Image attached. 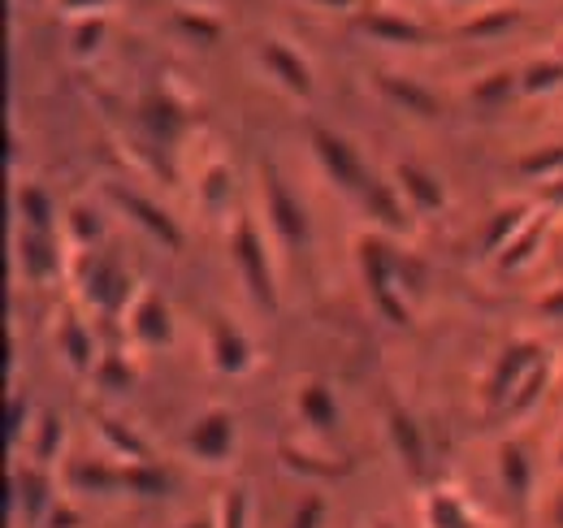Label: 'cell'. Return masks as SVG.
<instances>
[{
	"label": "cell",
	"mask_w": 563,
	"mask_h": 528,
	"mask_svg": "<svg viewBox=\"0 0 563 528\" xmlns=\"http://www.w3.org/2000/svg\"><path fill=\"white\" fill-rule=\"evenodd\" d=\"M555 463H560V472H563V438H560V447H555Z\"/></svg>",
	"instance_id": "816d5d0a"
},
{
	"label": "cell",
	"mask_w": 563,
	"mask_h": 528,
	"mask_svg": "<svg viewBox=\"0 0 563 528\" xmlns=\"http://www.w3.org/2000/svg\"><path fill=\"white\" fill-rule=\"evenodd\" d=\"M62 498V476L57 468H44L35 460H22L9 468V503L22 507V520L26 525H44L48 507Z\"/></svg>",
	"instance_id": "5b68a950"
},
{
	"label": "cell",
	"mask_w": 563,
	"mask_h": 528,
	"mask_svg": "<svg viewBox=\"0 0 563 528\" xmlns=\"http://www.w3.org/2000/svg\"><path fill=\"white\" fill-rule=\"evenodd\" d=\"M53 4H57V13H66L70 22H78V18H104V9L113 0H53Z\"/></svg>",
	"instance_id": "ee69618b"
},
{
	"label": "cell",
	"mask_w": 563,
	"mask_h": 528,
	"mask_svg": "<svg viewBox=\"0 0 563 528\" xmlns=\"http://www.w3.org/2000/svg\"><path fill=\"white\" fill-rule=\"evenodd\" d=\"M35 416H40V411H31V398L18 395V391L9 395V403H4V438H9V447H13V451H18V447H26Z\"/></svg>",
	"instance_id": "74e56055"
},
{
	"label": "cell",
	"mask_w": 563,
	"mask_h": 528,
	"mask_svg": "<svg viewBox=\"0 0 563 528\" xmlns=\"http://www.w3.org/2000/svg\"><path fill=\"white\" fill-rule=\"evenodd\" d=\"M165 490H169V476L152 460L122 463V494H131V498H161Z\"/></svg>",
	"instance_id": "d590c367"
},
{
	"label": "cell",
	"mask_w": 563,
	"mask_h": 528,
	"mask_svg": "<svg viewBox=\"0 0 563 528\" xmlns=\"http://www.w3.org/2000/svg\"><path fill=\"white\" fill-rule=\"evenodd\" d=\"M91 382L104 395H126L135 386V364L126 360V351H100V360L91 369Z\"/></svg>",
	"instance_id": "1f68e13d"
},
{
	"label": "cell",
	"mask_w": 563,
	"mask_h": 528,
	"mask_svg": "<svg viewBox=\"0 0 563 528\" xmlns=\"http://www.w3.org/2000/svg\"><path fill=\"white\" fill-rule=\"evenodd\" d=\"M360 204H364V212H368V221H373V230L377 234H408L412 230V208L404 204L399 196V187L395 183H386V178H368V187L360 191Z\"/></svg>",
	"instance_id": "2e32d148"
},
{
	"label": "cell",
	"mask_w": 563,
	"mask_h": 528,
	"mask_svg": "<svg viewBox=\"0 0 563 528\" xmlns=\"http://www.w3.org/2000/svg\"><path fill=\"white\" fill-rule=\"evenodd\" d=\"M96 433H100V447H104L109 460H118V463L147 460V442H143L131 425H122V420H113V416H100V420H96Z\"/></svg>",
	"instance_id": "83f0119b"
},
{
	"label": "cell",
	"mask_w": 563,
	"mask_h": 528,
	"mask_svg": "<svg viewBox=\"0 0 563 528\" xmlns=\"http://www.w3.org/2000/svg\"><path fill=\"white\" fill-rule=\"evenodd\" d=\"M109 199L126 212L131 226H140L143 234H147L152 243H161L165 252H178V248H183V230H178V221H174L161 204H152V199L140 196V191H122V187H109Z\"/></svg>",
	"instance_id": "5bb4252c"
},
{
	"label": "cell",
	"mask_w": 563,
	"mask_h": 528,
	"mask_svg": "<svg viewBox=\"0 0 563 528\" xmlns=\"http://www.w3.org/2000/svg\"><path fill=\"white\" fill-rule=\"evenodd\" d=\"M13 208H18V217H22V230H62V208H57V199L48 196L44 187H35V183H22L18 191H13Z\"/></svg>",
	"instance_id": "cb8c5ba5"
},
{
	"label": "cell",
	"mask_w": 563,
	"mask_h": 528,
	"mask_svg": "<svg viewBox=\"0 0 563 528\" xmlns=\"http://www.w3.org/2000/svg\"><path fill=\"white\" fill-rule=\"evenodd\" d=\"M555 382H560V391H563V369H560V377H555Z\"/></svg>",
	"instance_id": "db71d44e"
},
{
	"label": "cell",
	"mask_w": 563,
	"mask_h": 528,
	"mask_svg": "<svg viewBox=\"0 0 563 528\" xmlns=\"http://www.w3.org/2000/svg\"><path fill=\"white\" fill-rule=\"evenodd\" d=\"M230 261L239 268V282L247 286V295L274 312L278 308V273H274V256H269V243H265V230L256 226V217H234Z\"/></svg>",
	"instance_id": "7a4b0ae2"
},
{
	"label": "cell",
	"mask_w": 563,
	"mask_h": 528,
	"mask_svg": "<svg viewBox=\"0 0 563 528\" xmlns=\"http://www.w3.org/2000/svg\"><path fill=\"white\" fill-rule=\"evenodd\" d=\"M183 9H217V0H183Z\"/></svg>",
	"instance_id": "f907efd6"
},
{
	"label": "cell",
	"mask_w": 563,
	"mask_h": 528,
	"mask_svg": "<svg viewBox=\"0 0 563 528\" xmlns=\"http://www.w3.org/2000/svg\"><path fill=\"white\" fill-rule=\"evenodd\" d=\"M325 516H330V503L321 494H303L290 512V525L286 528H325Z\"/></svg>",
	"instance_id": "b9f144b4"
},
{
	"label": "cell",
	"mask_w": 563,
	"mask_h": 528,
	"mask_svg": "<svg viewBox=\"0 0 563 528\" xmlns=\"http://www.w3.org/2000/svg\"><path fill=\"white\" fill-rule=\"evenodd\" d=\"M542 239H547V217L538 212V217H533V221H529V226H525V230L503 248L498 264H503V268H511V273H516V268H529L533 256H538V248H542Z\"/></svg>",
	"instance_id": "e575fe53"
},
{
	"label": "cell",
	"mask_w": 563,
	"mask_h": 528,
	"mask_svg": "<svg viewBox=\"0 0 563 528\" xmlns=\"http://www.w3.org/2000/svg\"><path fill=\"white\" fill-rule=\"evenodd\" d=\"M261 199H265V230L282 248H308V212L274 169L261 174Z\"/></svg>",
	"instance_id": "9c48e42d"
},
{
	"label": "cell",
	"mask_w": 563,
	"mask_h": 528,
	"mask_svg": "<svg viewBox=\"0 0 563 528\" xmlns=\"http://www.w3.org/2000/svg\"><path fill=\"white\" fill-rule=\"evenodd\" d=\"M360 26H364V35H373L377 44H390V48H417L429 35L417 18L395 13V9H373V13L360 18Z\"/></svg>",
	"instance_id": "ffe728a7"
},
{
	"label": "cell",
	"mask_w": 563,
	"mask_h": 528,
	"mask_svg": "<svg viewBox=\"0 0 563 528\" xmlns=\"http://www.w3.org/2000/svg\"><path fill=\"white\" fill-rule=\"evenodd\" d=\"M538 312L547 317V321H555V326H563V286H555L542 304H538Z\"/></svg>",
	"instance_id": "f6af8a7d"
},
{
	"label": "cell",
	"mask_w": 563,
	"mask_h": 528,
	"mask_svg": "<svg viewBox=\"0 0 563 528\" xmlns=\"http://www.w3.org/2000/svg\"><path fill=\"white\" fill-rule=\"evenodd\" d=\"M312 9H321V13H352L360 0H308Z\"/></svg>",
	"instance_id": "bcb514c9"
},
{
	"label": "cell",
	"mask_w": 563,
	"mask_h": 528,
	"mask_svg": "<svg viewBox=\"0 0 563 528\" xmlns=\"http://www.w3.org/2000/svg\"><path fill=\"white\" fill-rule=\"evenodd\" d=\"M205 355H209V369L221 377H247L256 369V346L247 330L221 312H212L205 326Z\"/></svg>",
	"instance_id": "52a82bcc"
},
{
	"label": "cell",
	"mask_w": 563,
	"mask_h": 528,
	"mask_svg": "<svg viewBox=\"0 0 563 528\" xmlns=\"http://www.w3.org/2000/svg\"><path fill=\"white\" fill-rule=\"evenodd\" d=\"M538 217V208H529V204H507V208H494L490 217H486V230H482V256L486 261H498L503 256V248L529 226Z\"/></svg>",
	"instance_id": "7402d4cb"
},
{
	"label": "cell",
	"mask_w": 563,
	"mask_h": 528,
	"mask_svg": "<svg viewBox=\"0 0 563 528\" xmlns=\"http://www.w3.org/2000/svg\"><path fill=\"white\" fill-rule=\"evenodd\" d=\"M373 528H390V525H373Z\"/></svg>",
	"instance_id": "11a10c76"
},
{
	"label": "cell",
	"mask_w": 563,
	"mask_h": 528,
	"mask_svg": "<svg viewBox=\"0 0 563 528\" xmlns=\"http://www.w3.org/2000/svg\"><path fill=\"white\" fill-rule=\"evenodd\" d=\"M104 31H109V22L104 18H78L70 31V53L78 62H87V57H96L100 53V44H104Z\"/></svg>",
	"instance_id": "f35d334b"
},
{
	"label": "cell",
	"mask_w": 563,
	"mask_h": 528,
	"mask_svg": "<svg viewBox=\"0 0 563 528\" xmlns=\"http://www.w3.org/2000/svg\"><path fill=\"white\" fill-rule=\"evenodd\" d=\"M386 433H390V447H395V455L408 463V472L412 476H424V433L421 425L408 416V411H390L386 416Z\"/></svg>",
	"instance_id": "d4e9b609"
},
{
	"label": "cell",
	"mask_w": 563,
	"mask_h": 528,
	"mask_svg": "<svg viewBox=\"0 0 563 528\" xmlns=\"http://www.w3.org/2000/svg\"><path fill=\"white\" fill-rule=\"evenodd\" d=\"M520 178L525 183H538V187H551L563 178V143H547V147H533L520 156Z\"/></svg>",
	"instance_id": "836d02e7"
},
{
	"label": "cell",
	"mask_w": 563,
	"mask_h": 528,
	"mask_svg": "<svg viewBox=\"0 0 563 528\" xmlns=\"http://www.w3.org/2000/svg\"><path fill=\"white\" fill-rule=\"evenodd\" d=\"M122 321H126L131 342L143 346V351H161V346L174 342V312H169V304H165L156 290H147V286H140V295L131 299V308H126Z\"/></svg>",
	"instance_id": "7c38bea8"
},
{
	"label": "cell",
	"mask_w": 563,
	"mask_h": 528,
	"mask_svg": "<svg viewBox=\"0 0 563 528\" xmlns=\"http://www.w3.org/2000/svg\"><path fill=\"white\" fill-rule=\"evenodd\" d=\"M74 268L82 273L78 286H82V299H87L96 312H104V317H126V308H131V299L140 295V286L131 282V273H126L122 264L96 248V252H78V256H74Z\"/></svg>",
	"instance_id": "3957f363"
},
{
	"label": "cell",
	"mask_w": 563,
	"mask_h": 528,
	"mask_svg": "<svg viewBox=\"0 0 563 528\" xmlns=\"http://www.w3.org/2000/svg\"><path fill=\"white\" fill-rule=\"evenodd\" d=\"M278 460H282L286 472H295V476H303V481H330V476H339V472H343L330 455H317V451L295 447V442H282Z\"/></svg>",
	"instance_id": "4dcf8cb0"
},
{
	"label": "cell",
	"mask_w": 563,
	"mask_h": 528,
	"mask_svg": "<svg viewBox=\"0 0 563 528\" xmlns=\"http://www.w3.org/2000/svg\"><path fill=\"white\" fill-rule=\"evenodd\" d=\"M421 520L424 528H468L477 520V512L455 490H433V494H424Z\"/></svg>",
	"instance_id": "4316f807"
},
{
	"label": "cell",
	"mask_w": 563,
	"mask_h": 528,
	"mask_svg": "<svg viewBox=\"0 0 563 528\" xmlns=\"http://www.w3.org/2000/svg\"><path fill=\"white\" fill-rule=\"evenodd\" d=\"M212 520H217V528H252V494H247L243 485H230V490L217 498Z\"/></svg>",
	"instance_id": "8d00e7d4"
},
{
	"label": "cell",
	"mask_w": 563,
	"mask_h": 528,
	"mask_svg": "<svg viewBox=\"0 0 563 528\" xmlns=\"http://www.w3.org/2000/svg\"><path fill=\"white\" fill-rule=\"evenodd\" d=\"M377 91H382L395 109H404V113H412V118H421V122H433V118L442 113L438 96H433L424 82L408 78V74H377Z\"/></svg>",
	"instance_id": "d6986e66"
},
{
	"label": "cell",
	"mask_w": 563,
	"mask_h": 528,
	"mask_svg": "<svg viewBox=\"0 0 563 528\" xmlns=\"http://www.w3.org/2000/svg\"><path fill=\"white\" fill-rule=\"evenodd\" d=\"M355 264H360V282H364L368 304L377 308V317L386 326H408L412 321V299L421 290L412 261L404 252H395L386 234L368 230V234L355 239Z\"/></svg>",
	"instance_id": "6da1fadb"
},
{
	"label": "cell",
	"mask_w": 563,
	"mask_h": 528,
	"mask_svg": "<svg viewBox=\"0 0 563 528\" xmlns=\"http://www.w3.org/2000/svg\"><path fill=\"white\" fill-rule=\"evenodd\" d=\"M62 239H66V248H70L74 256H78V252H96L100 239H104L100 212H96L91 204H70V208L62 212Z\"/></svg>",
	"instance_id": "484cf974"
},
{
	"label": "cell",
	"mask_w": 563,
	"mask_h": 528,
	"mask_svg": "<svg viewBox=\"0 0 563 528\" xmlns=\"http://www.w3.org/2000/svg\"><path fill=\"white\" fill-rule=\"evenodd\" d=\"M516 18H520V9H511V4H494V9L473 13V18L464 22V31H468V35H503V31L516 26Z\"/></svg>",
	"instance_id": "ab89813d"
},
{
	"label": "cell",
	"mask_w": 563,
	"mask_h": 528,
	"mask_svg": "<svg viewBox=\"0 0 563 528\" xmlns=\"http://www.w3.org/2000/svg\"><path fill=\"white\" fill-rule=\"evenodd\" d=\"M183 451L187 460L200 463V468H230L234 463V451H239V420L230 407H209L191 420L187 438H183Z\"/></svg>",
	"instance_id": "277c9868"
},
{
	"label": "cell",
	"mask_w": 563,
	"mask_h": 528,
	"mask_svg": "<svg viewBox=\"0 0 563 528\" xmlns=\"http://www.w3.org/2000/svg\"><path fill=\"white\" fill-rule=\"evenodd\" d=\"M451 9H473V13H482V9H494V4H507V0H446Z\"/></svg>",
	"instance_id": "7dc6e473"
},
{
	"label": "cell",
	"mask_w": 563,
	"mask_h": 528,
	"mask_svg": "<svg viewBox=\"0 0 563 528\" xmlns=\"http://www.w3.org/2000/svg\"><path fill=\"white\" fill-rule=\"evenodd\" d=\"M62 490L74 494V498H113V494H122V463L118 460L62 463Z\"/></svg>",
	"instance_id": "9a60e30c"
},
{
	"label": "cell",
	"mask_w": 563,
	"mask_h": 528,
	"mask_svg": "<svg viewBox=\"0 0 563 528\" xmlns=\"http://www.w3.org/2000/svg\"><path fill=\"white\" fill-rule=\"evenodd\" d=\"M308 147H312V156H317V165H321V174L330 178V187H334V191H343V196L355 199L364 187H368V169H364L360 152H355L352 143H347L339 131L317 127L312 139H308Z\"/></svg>",
	"instance_id": "8992f818"
},
{
	"label": "cell",
	"mask_w": 563,
	"mask_h": 528,
	"mask_svg": "<svg viewBox=\"0 0 563 528\" xmlns=\"http://www.w3.org/2000/svg\"><path fill=\"white\" fill-rule=\"evenodd\" d=\"M53 342H57V355H62V364L70 369L74 377H91V369H96V360H100V346H96V338H91V326L66 308L62 312V321H57V330H53Z\"/></svg>",
	"instance_id": "e0dca14e"
},
{
	"label": "cell",
	"mask_w": 563,
	"mask_h": 528,
	"mask_svg": "<svg viewBox=\"0 0 563 528\" xmlns=\"http://www.w3.org/2000/svg\"><path fill=\"white\" fill-rule=\"evenodd\" d=\"M178 528H217V520L212 516H191V520H183Z\"/></svg>",
	"instance_id": "681fc988"
},
{
	"label": "cell",
	"mask_w": 563,
	"mask_h": 528,
	"mask_svg": "<svg viewBox=\"0 0 563 528\" xmlns=\"http://www.w3.org/2000/svg\"><path fill=\"white\" fill-rule=\"evenodd\" d=\"M230 196H234V174H230V165H225V161H209V165L200 169V178H196V199H200V208H205L209 217H221V212L230 208Z\"/></svg>",
	"instance_id": "f1b7e54d"
},
{
	"label": "cell",
	"mask_w": 563,
	"mask_h": 528,
	"mask_svg": "<svg viewBox=\"0 0 563 528\" xmlns=\"http://www.w3.org/2000/svg\"><path fill=\"white\" fill-rule=\"evenodd\" d=\"M22 451H26V460L44 463V468H57V463H62V451H66V420H62L57 411H40Z\"/></svg>",
	"instance_id": "603a6c76"
},
{
	"label": "cell",
	"mask_w": 563,
	"mask_h": 528,
	"mask_svg": "<svg viewBox=\"0 0 563 528\" xmlns=\"http://www.w3.org/2000/svg\"><path fill=\"white\" fill-rule=\"evenodd\" d=\"M390 183L399 187V196L412 208V217L442 212V208H446V187H442V178H438L433 169L417 165V161H399L395 174H390Z\"/></svg>",
	"instance_id": "ac0fdd59"
},
{
	"label": "cell",
	"mask_w": 563,
	"mask_h": 528,
	"mask_svg": "<svg viewBox=\"0 0 563 528\" xmlns=\"http://www.w3.org/2000/svg\"><path fill=\"white\" fill-rule=\"evenodd\" d=\"M256 66H261V74L278 87V91H286V96H295V100H308L312 91H317V78H312V66H308V57L290 44V40H265L261 44V53H256Z\"/></svg>",
	"instance_id": "8fae6325"
},
{
	"label": "cell",
	"mask_w": 563,
	"mask_h": 528,
	"mask_svg": "<svg viewBox=\"0 0 563 528\" xmlns=\"http://www.w3.org/2000/svg\"><path fill=\"white\" fill-rule=\"evenodd\" d=\"M295 416H299V425L308 429V433H317V438H330V433H339V425H343V407H339V398L330 391V382H321V377H303V382H295Z\"/></svg>",
	"instance_id": "4fadbf2b"
},
{
	"label": "cell",
	"mask_w": 563,
	"mask_h": 528,
	"mask_svg": "<svg viewBox=\"0 0 563 528\" xmlns=\"http://www.w3.org/2000/svg\"><path fill=\"white\" fill-rule=\"evenodd\" d=\"M18 268H22V277L31 282V286H53L70 261H66V239H62V230H18Z\"/></svg>",
	"instance_id": "30bf717a"
},
{
	"label": "cell",
	"mask_w": 563,
	"mask_h": 528,
	"mask_svg": "<svg viewBox=\"0 0 563 528\" xmlns=\"http://www.w3.org/2000/svg\"><path fill=\"white\" fill-rule=\"evenodd\" d=\"M468 528H490V525H486V520H473V525H468Z\"/></svg>",
	"instance_id": "f5cc1de1"
},
{
	"label": "cell",
	"mask_w": 563,
	"mask_h": 528,
	"mask_svg": "<svg viewBox=\"0 0 563 528\" xmlns=\"http://www.w3.org/2000/svg\"><path fill=\"white\" fill-rule=\"evenodd\" d=\"M511 91H520V74H511V69H494L486 74L477 87H473V96L482 100V105H494V100H507Z\"/></svg>",
	"instance_id": "60d3db41"
},
{
	"label": "cell",
	"mask_w": 563,
	"mask_h": 528,
	"mask_svg": "<svg viewBox=\"0 0 563 528\" xmlns=\"http://www.w3.org/2000/svg\"><path fill=\"white\" fill-rule=\"evenodd\" d=\"M494 468H498V485H503V494H507L516 507H525V503L533 498V476H538V472H533V460H529V451H525L520 442H503Z\"/></svg>",
	"instance_id": "44dd1931"
},
{
	"label": "cell",
	"mask_w": 563,
	"mask_h": 528,
	"mask_svg": "<svg viewBox=\"0 0 563 528\" xmlns=\"http://www.w3.org/2000/svg\"><path fill=\"white\" fill-rule=\"evenodd\" d=\"M40 528H87V516H82L78 498L62 490V498L48 507V516H44V525H40Z\"/></svg>",
	"instance_id": "7bdbcfd3"
},
{
	"label": "cell",
	"mask_w": 563,
	"mask_h": 528,
	"mask_svg": "<svg viewBox=\"0 0 563 528\" xmlns=\"http://www.w3.org/2000/svg\"><path fill=\"white\" fill-rule=\"evenodd\" d=\"M555 377H560V373H555V369L542 360V364H538V369L525 377V386L511 395V403H507L498 416H503V420H525V416H533V411L542 407V398H547V391H551V382H555Z\"/></svg>",
	"instance_id": "f546056e"
},
{
	"label": "cell",
	"mask_w": 563,
	"mask_h": 528,
	"mask_svg": "<svg viewBox=\"0 0 563 528\" xmlns=\"http://www.w3.org/2000/svg\"><path fill=\"white\" fill-rule=\"evenodd\" d=\"M551 528H563V490L555 494V503H551Z\"/></svg>",
	"instance_id": "c3c4849f"
},
{
	"label": "cell",
	"mask_w": 563,
	"mask_h": 528,
	"mask_svg": "<svg viewBox=\"0 0 563 528\" xmlns=\"http://www.w3.org/2000/svg\"><path fill=\"white\" fill-rule=\"evenodd\" d=\"M547 360V351H542V342L538 338H516L498 360H494V369L486 373V407L490 411H503L511 395L525 386V377L538 369Z\"/></svg>",
	"instance_id": "ba28073f"
},
{
	"label": "cell",
	"mask_w": 563,
	"mask_h": 528,
	"mask_svg": "<svg viewBox=\"0 0 563 528\" xmlns=\"http://www.w3.org/2000/svg\"><path fill=\"white\" fill-rule=\"evenodd\" d=\"M520 91L525 96H555L563 91V53H547L520 69Z\"/></svg>",
	"instance_id": "d6a6232c"
}]
</instances>
